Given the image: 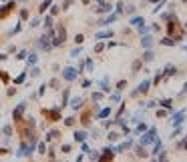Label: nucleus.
I'll return each instance as SVG.
<instances>
[{"label": "nucleus", "mask_w": 187, "mask_h": 162, "mask_svg": "<svg viewBox=\"0 0 187 162\" xmlns=\"http://www.w3.org/2000/svg\"><path fill=\"white\" fill-rule=\"evenodd\" d=\"M12 8H14V4H8L6 8H2V10H0V18H4V16H8V12H10Z\"/></svg>", "instance_id": "obj_1"}]
</instances>
